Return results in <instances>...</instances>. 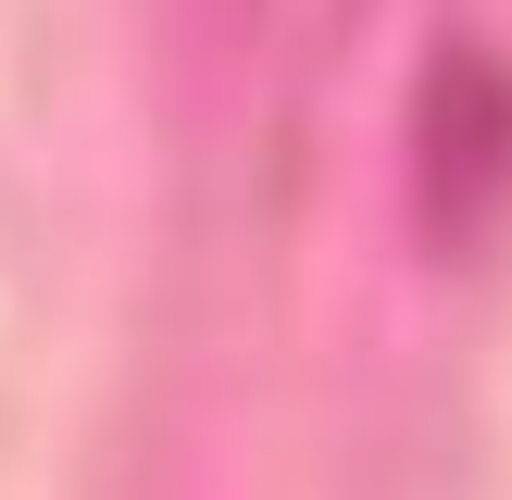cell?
<instances>
[{"instance_id":"6da1fadb","label":"cell","mask_w":512,"mask_h":500,"mask_svg":"<svg viewBox=\"0 0 512 500\" xmlns=\"http://www.w3.org/2000/svg\"><path fill=\"white\" fill-rule=\"evenodd\" d=\"M512 200V75L488 50H438L413 88V213L438 250H463Z\"/></svg>"}]
</instances>
